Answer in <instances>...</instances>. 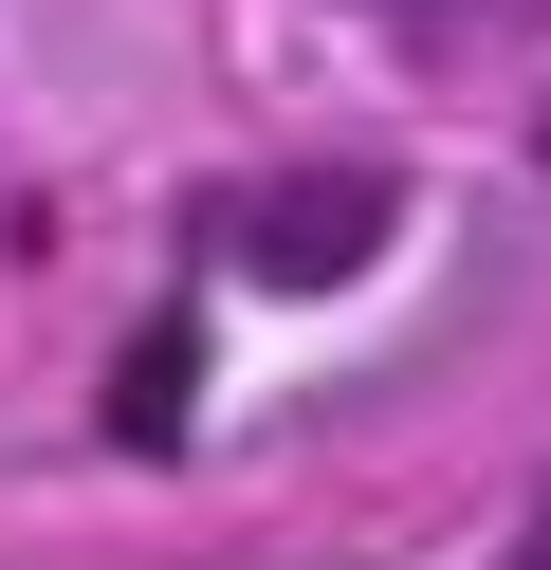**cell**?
Returning <instances> with one entry per match:
<instances>
[{"label":"cell","instance_id":"obj_1","mask_svg":"<svg viewBox=\"0 0 551 570\" xmlns=\"http://www.w3.org/2000/svg\"><path fill=\"white\" fill-rule=\"evenodd\" d=\"M386 239H404V185H386V166H294V185H239V203H220V276H257V295H350Z\"/></svg>","mask_w":551,"mask_h":570},{"label":"cell","instance_id":"obj_2","mask_svg":"<svg viewBox=\"0 0 551 570\" xmlns=\"http://www.w3.org/2000/svg\"><path fill=\"white\" fill-rule=\"evenodd\" d=\"M110 423H129V442H166V423H184V332H147L129 368H110Z\"/></svg>","mask_w":551,"mask_h":570},{"label":"cell","instance_id":"obj_3","mask_svg":"<svg viewBox=\"0 0 551 570\" xmlns=\"http://www.w3.org/2000/svg\"><path fill=\"white\" fill-rule=\"evenodd\" d=\"M514 570H551V497H533V533H514Z\"/></svg>","mask_w":551,"mask_h":570}]
</instances>
